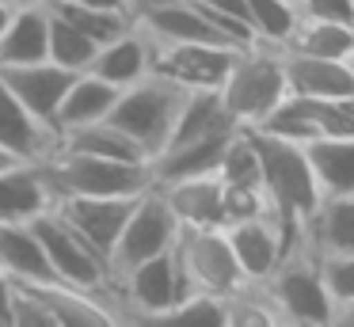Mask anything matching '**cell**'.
<instances>
[{
  "instance_id": "cell-20",
  "label": "cell",
  "mask_w": 354,
  "mask_h": 327,
  "mask_svg": "<svg viewBox=\"0 0 354 327\" xmlns=\"http://www.w3.org/2000/svg\"><path fill=\"white\" fill-rule=\"evenodd\" d=\"M50 42V8L46 4H16L12 23L0 35V68L46 61Z\"/></svg>"
},
{
  "instance_id": "cell-12",
  "label": "cell",
  "mask_w": 354,
  "mask_h": 327,
  "mask_svg": "<svg viewBox=\"0 0 354 327\" xmlns=\"http://www.w3.org/2000/svg\"><path fill=\"white\" fill-rule=\"evenodd\" d=\"M57 194L42 164H16L0 167V225H31L46 209H54Z\"/></svg>"
},
{
  "instance_id": "cell-13",
  "label": "cell",
  "mask_w": 354,
  "mask_h": 327,
  "mask_svg": "<svg viewBox=\"0 0 354 327\" xmlns=\"http://www.w3.org/2000/svg\"><path fill=\"white\" fill-rule=\"evenodd\" d=\"M0 149L27 164H46L57 152V129L35 118L4 80H0Z\"/></svg>"
},
{
  "instance_id": "cell-35",
  "label": "cell",
  "mask_w": 354,
  "mask_h": 327,
  "mask_svg": "<svg viewBox=\"0 0 354 327\" xmlns=\"http://www.w3.org/2000/svg\"><path fill=\"white\" fill-rule=\"evenodd\" d=\"M126 8H130V15H138V12H145V8H153V4H160V0H122Z\"/></svg>"
},
{
  "instance_id": "cell-8",
  "label": "cell",
  "mask_w": 354,
  "mask_h": 327,
  "mask_svg": "<svg viewBox=\"0 0 354 327\" xmlns=\"http://www.w3.org/2000/svg\"><path fill=\"white\" fill-rule=\"evenodd\" d=\"M171 251H176L187 293H214L229 301L240 289H248V278L240 274L225 228H179Z\"/></svg>"
},
{
  "instance_id": "cell-21",
  "label": "cell",
  "mask_w": 354,
  "mask_h": 327,
  "mask_svg": "<svg viewBox=\"0 0 354 327\" xmlns=\"http://www.w3.org/2000/svg\"><path fill=\"white\" fill-rule=\"evenodd\" d=\"M305 243L316 255H354V190L320 198L316 213L308 217Z\"/></svg>"
},
{
  "instance_id": "cell-1",
  "label": "cell",
  "mask_w": 354,
  "mask_h": 327,
  "mask_svg": "<svg viewBox=\"0 0 354 327\" xmlns=\"http://www.w3.org/2000/svg\"><path fill=\"white\" fill-rule=\"evenodd\" d=\"M255 144V156H259V179L263 190H267L270 202V217L278 221L286 240V255L293 247L305 243V228L308 217L320 205V187L313 179V167L305 160V149L297 141H286L278 133H267V129H248Z\"/></svg>"
},
{
  "instance_id": "cell-3",
  "label": "cell",
  "mask_w": 354,
  "mask_h": 327,
  "mask_svg": "<svg viewBox=\"0 0 354 327\" xmlns=\"http://www.w3.org/2000/svg\"><path fill=\"white\" fill-rule=\"evenodd\" d=\"M263 293V301L274 312V324L290 327H328L331 319V297L324 289L320 259L308 243L293 247L290 255H282V263L270 270L267 281L255 286Z\"/></svg>"
},
{
  "instance_id": "cell-2",
  "label": "cell",
  "mask_w": 354,
  "mask_h": 327,
  "mask_svg": "<svg viewBox=\"0 0 354 327\" xmlns=\"http://www.w3.org/2000/svg\"><path fill=\"white\" fill-rule=\"evenodd\" d=\"M217 95H221L229 118L236 122L240 129L263 126L267 114L290 95L278 46L252 42V46H244V50H236V57H232V65H229V73H225Z\"/></svg>"
},
{
  "instance_id": "cell-18",
  "label": "cell",
  "mask_w": 354,
  "mask_h": 327,
  "mask_svg": "<svg viewBox=\"0 0 354 327\" xmlns=\"http://www.w3.org/2000/svg\"><path fill=\"white\" fill-rule=\"evenodd\" d=\"M149 61H153V38H149L145 30L138 27V19H133L118 38H111V42L100 46V53H95L88 73L107 80L111 88H126V84L149 76Z\"/></svg>"
},
{
  "instance_id": "cell-23",
  "label": "cell",
  "mask_w": 354,
  "mask_h": 327,
  "mask_svg": "<svg viewBox=\"0 0 354 327\" xmlns=\"http://www.w3.org/2000/svg\"><path fill=\"white\" fill-rule=\"evenodd\" d=\"M118 88H111L107 80H100L95 73H77L69 84V91L62 95L54 114V129H73V126H88V122H100L111 114Z\"/></svg>"
},
{
  "instance_id": "cell-34",
  "label": "cell",
  "mask_w": 354,
  "mask_h": 327,
  "mask_svg": "<svg viewBox=\"0 0 354 327\" xmlns=\"http://www.w3.org/2000/svg\"><path fill=\"white\" fill-rule=\"evenodd\" d=\"M12 12H16V4H12V0H0V35H4V27L12 23Z\"/></svg>"
},
{
  "instance_id": "cell-5",
  "label": "cell",
  "mask_w": 354,
  "mask_h": 327,
  "mask_svg": "<svg viewBox=\"0 0 354 327\" xmlns=\"http://www.w3.org/2000/svg\"><path fill=\"white\" fill-rule=\"evenodd\" d=\"M183 99H187V91L179 88V84L149 73V76H141V80L118 88L107 118L115 122L122 133H130L133 141L145 149V156L153 160L156 152H160V144L168 141V129H171V122H176Z\"/></svg>"
},
{
  "instance_id": "cell-15",
  "label": "cell",
  "mask_w": 354,
  "mask_h": 327,
  "mask_svg": "<svg viewBox=\"0 0 354 327\" xmlns=\"http://www.w3.org/2000/svg\"><path fill=\"white\" fill-rule=\"evenodd\" d=\"M54 209L62 213L95 251H103L107 263H111V247H115L126 217H130L133 198H77V194H65L54 202Z\"/></svg>"
},
{
  "instance_id": "cell-38",
  "label": "cell",
  "mask_w": 354,
  "mask_h": 327,
  "mask_svg": "<svg viewBox=\"0 0 354 327\" xmlns=\"http://www.w3.org/2000/svg\"><path fill=\"white\" fill-rule=\"evenodd\" d=\"M346 65H351V68H354V53H351V57H346Z\"/></svg>"
},
{
  "instance_id": "cell-30",
  "label": "cell",
  "mask_w": 354,
  "mask_h": 327,
  "mask_svg": "<svg viewBox=\"0 0 354 327\" xmlns=\"http://www.w3.org/2000/svg\"><path fill=\"white\" fill-rule=\"evenodd\" d=\"M168 327H225L229 324V301L214 293H187L176 308L160 319Z\"/></svg>"
},
{
  "instance_id": "cell-25",
  "label": "cell",
  "mask_w": 354,
  "mask_h": 327,
  "mask_svg": "<svg viewBox=\"0 0 354 327\" xmlns=\"http://www.w3.org/2000/svg\"><path fill=\"white\" fill-rule=\"evenodd\" d=\"M278 50H293V53H313V57L346 61V57L354 53V27H346V23L305 19V15H297L290 38H286Z\"/></svg>"
},
{
  "instance_id": "cell-4",
  "label": "cell",
  "mask_w": 354,
  "mask_h": 327,
  "mask_svg": "<svg viewBox=\"0 0 354 327\" xmlns=\"http://www.w3.org/2000/svg\"><path fill=\"white\" fill-rule=\"evenodd\" d=\"M46 175L57 198H138L153 187V167L149 160H103L84 152H62L46 160Z\"/></svg>"
},
{
  "instance_id": "cell-39",
  "label": "cell",
  "mask_w": 354,
  "mask_h": 327,
  "mask_svg": "<svg viewBox=\"0 0 354 327\" xmlns=\"http://www.w3.org/2000/svg\"><path fill=\"white\" fill-rule=\"evenodd\" d=\"M293 4H297V0H293Z\"/></svg>"
},
{
  "instance_id": "cell-19",
  "label": "cell",
  "mask_w": 354,
  "mask_h": 327,
  "mask_svg": "<svg viewBox=\"0 0 354 327\" xmlns=\"http://www.w3.org/2000/svg\"><path fill=\"white\" fill-rule=\"evenodd\" d=\"M0 270L19 286H54V270L31 225H0Z\"/></svg>"
},
{
  "instance_id": "cell-10",
  "label": "cell",
  "mask_w": 354,
  "mask_h": 327,
  "mask_svg": "<svg viewBox=\"0 0 354 327\" xmlns=\"http://www.w3.org/2000/svg\"><path fill=\"white\" fill-rule=\"evenodd\" d=\"M244 50V46H240ZM236 50L214 42H156L153 38V61L149 73L179 84L183 91H217L229 73Z\"/></svg>"
},
{
  "instance_id": "cell-9",
  "label": "cell",
  "mask_w": 354,
  "mask_h": 327,
  "mask_svg": "<svg viewBox=\"0 0 354 327\" xmlns=\"http://www.w3.org/2000/svg\"><path fill=\"white\" fill-rule=\"evenodd\" d=\"M176 240H179V221H176V213L168 209L164 194L156 187L141 190V194L133 198V209H130V217H126L122 232H118L115 247H111V278H118V274L130 270L141 259L168 251Z\"/></svg>"
},
{
  "instance_id": "cell-31",
  "label": "cell",
  "mask_w": 354,
  "mask_h": 327,
  "mask_svg": "<svg viewBox=\"0 0 354 327\" xmlns=\"http://www.w3.org/2000/svg\"><path fill=\"white\" fill-rule=\"evenodd\" d=\"M297 15L354 27V0H297Z\"/></svg>"
},
{
  "instance_id": "cell-28",
  "label": "cell",
  "mask_w": 354,
  "mask_h": 327,
  "mask_svg": "<svg viewBox=\"0 0 354 327\" xmlns=\"http://www.w3.org/2000/svg\"><path fill=\"white\" fill-rule=\"evenodd\" d=\"M50 12L62 15V19H69L77 30H84L92 42H111V38H118L126 27L133 23V15L126 12H95V8H84V4H73V0H50Z\"/></svg>"
},
{
  "instance_id": "cell-17",
  "label": "cell",
  "mask_w": 354,
  "mask_h": 327,
  "mask_svg": "<svg viewBox=\"0 0 354 327\" xmlns=\"http://www.w3.org/2000/svg\"><path fill=\"white\" fill-rule=\"evenodd\" d=\"M73 76L77 73L54 65V61H31V65H4L0 68V80L16 91L19 103H24L35 118L50 122V126H54L57 103H62V95L69 91Z\"/></svg>"
},
{
  "instance_id": "cell-6",
  "label": "cell",
  "mask_w": 354,
  "mask_h": 327,
  "mask_svg": "<svg viewBox=\"0 0 354 327\" xmlns=\"http://www.w3.org/2000/svg\"><path fill=\"white\" fill-rule=\"evenodd\" d=\"M31 228L39 232L42 251L50 259V270L62 286L84 289V293H100L111 301V263L103 251H95L69 221L57 209H46L42 217L31 221Z\"/></svg>"
},
{
  "instance_id": "cell-16",
  "label": "cell",
  "mask_w": 354,
  "mask_h": 327,
  "mask_svg": "<svg viewBox=\"0 0 354 327\" xmlns=\"http://www.w3.org/2000/svg\"><path fill=\"white\" fill-rule=\"evenodd\" d=\"M290 95L313 99H354V68L335 57H313V53L278 50Z\"/></svg>"
},
{
  "instance_id": "cell-24",
  "label": "cell",
  "mask_w": 354,
  "mask_h": 327,
  "mask_svg": "<svg viewBox=\"0 0 354 327\" xmlns=\"http://www.w3.org/2000/svg\"><path fill=\"white\" fill-rule=\"evenodd\" d=\"M57 149L62 152H84V156H103V160H149L145 149H141L130 133H122L111 118L62 129V133H57Z\"/></svg>"
},
{
  "instance_id": "cell-32",
  "label": "cell",
  "mask_w": 354,
  "mask_h": 327,
  "mask_svg": "<svg viewBox=\"0 0 354 327\" xmlns=\"http://www.w3.org/2000/svg\"><path fill=\"white\" fill-rule=\"evenodd\" d=\"M16 308H19V281L0 270V327H16Z\"/></svg>"
},
{
  "instance_id": "cell-33",
  "label": "cell",
  "mask_w": 354,
  "mask_h": 327,
  "mask_svg": "<svg viewBox=\"0 0 354 327\" xmlns=\"http://www.w3.org/2000/svg\"><path fill=\"white\" fill-rule=\"evenodd\" d=\"M46 4H50V0H46ZM73 4L95 8V12H126V15H130V8H126L122 0H73Z\"/></svg>"
},
{
  "instance_id": "cell-29",
  "label": "cell",
  "mask_w": 354,
  "mask_h": 327,
  "mask_svg": "<svg viewBox=\"0 0 354 327\" xmlns=\"http://www.w3.org/2000/svg\"><path fill=\"white\" fill-rule=\"evenodd\" d=\"M297 23V4L293 0H248V27L255 42L282 46Z\"/></svg>"
},
{
  "instance_id": "cell-7",
  "label": "cell",
  "mask_w": 354,
  "mask_h": 327,
  "mask_svg": "<svg viewBox=\"0 0 354 327\" xmlns=\"http://www.w3.org/2000/svg\"><path fill=\"white\" fill-rule=\"evenodd\" d=\"M171 247L160 251V255L141 259V263H133L118 278H111V301H118V316L160 324L176 308V301L187 297L183 274H179V263H176V251Z\"/></svg>"
},
{
  "instance_id": "cell-27",
  "label": "cell",
  "mask_w": 354,
  "mask_h": 327,
  "mask_svg": "<svg viewBox=\"0 0 354 327\" xmlns=\"http://www.w3.org/2000/svg\"><path fill=\"white\" fill-rule=\"evenodd\" d=\"M324 289L331 297L328 327H354V255H316Z\"/></svg>"
},
{
  "instance_id": "cell-14",
  "label": "cell",
  "mask_w": 354,
  "mask_h": 327,
  "mask_svg": "<svg viewBox=\"0 0 354 327\" xmlns=\"http://www.w3.org/2000/svg\"><path fill=\"white\" fill-rule=\"evenodd\" d=\"M164 194L168 209L176 213L179 228H221L225 225V190L221 175H191V179L153 183Z\"/></svg>"
},
{
  "instance_id": "cell-37",
  "label": "cell",
  "mask_w": 354,
  "mask_h": 327,
  "mask_svg": "<svg viewBox=\"0 0 354 327\" xmlns=\"http://www.w3.org/2000/svg\"><path fill=\"white\" fill-rule=\"evenodd\" d=\"M12 4H46V0H12Z\"/></svg>"
},
{
  "instance_id": "cell-26",
  "label": "cell",
  "mask_w": 354,
  "mask_h": 327,
  "mask_svg": "<svg viewBox=\"0 0 354 327\" xmlns=\"http://www.w3.org/2000/svg\"><path fill=\"white\" fill-rule=\"evenodd\" d=\"M95 53H100V42H92V38H88L84 30H77L69 19H62V15L50 12L46 61L69 68V73H88V68H92V61H95Z\"/></svg>"
},
{
  "instance_id": "cell-11",
  "label": "cell",
  "mask_w": 354,
  "mask_h": 327,
  "mask_svg": "<svg viewBox=\"0 0 354 327\" xmlns=\"http://www.w3.org/2000/svg\"><path fill=\"white\" fill-rule=\"evenodd\" d=\"M225 236H229V247L240 263V274L248 278V286H259V281L270 278L278 263L286 255V240L282 228L270 213H259V217H244V221H229L221 225Z\"/></svg>"
},
{
  "instance_id": "cell-36",
  "label": "cell",
  "mask_w": 354,
  "mask_h": 327,
  "mask_svg": "<svg viewBox=\"0 0 354 327\" xmlns=\"http://www.w3.org/2000/svg\"><path fill=\"white\" fill-rule=\"evenodd\" d=\"M8 164H16V156H12V152H4V149H0V167H8Z\"/></svg>"
},
{
  "instance_id": "cell-22",
  "label": "cell",
  "mask_w": 354,
  "mask_h": 327,
  "mask_svg": "<svg viewBox=\"0 0 354 327\" xmlns=\"http://www.w3.org/2000/svg\"><path fill=\"white\" fill-rule=\"evenodd\" d=\"M301 149H305V160H308V167H313L320 198L351 194L354 190V133L316 137V141H305Z\"/></svg>"
}]
</instances>
